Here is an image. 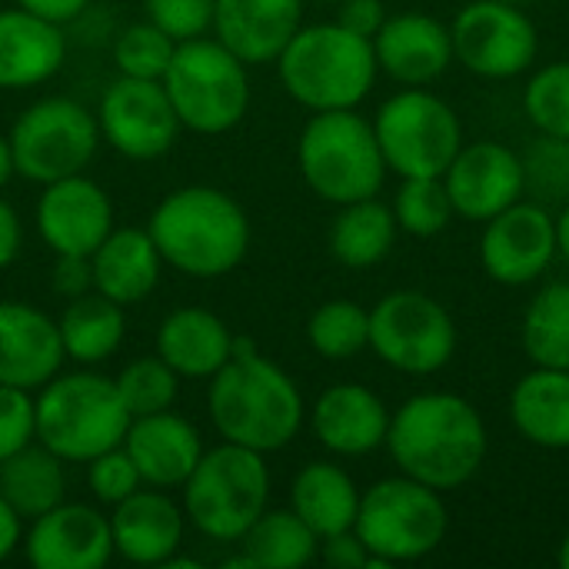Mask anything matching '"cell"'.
I'll use <instances>...</instances> for the list:
<instances>
[{"label": "cell", "mask_w": 569, "mask_h": 569, "mask_svg": "<svg viewBox=\"0 0 569 569\" xmlns=\"http://www.w3.org/2000/svg\"><path fill=\"white\" fill-rule=\"evenodd\" d=\"M123 450L130 453L143 487L180 490L207 447L200 430L187 417L173 410H160L130 420L123 433Z\"/></svg>", "instance_id": "603a6c76"}, {"label": "cell", "mask_w": 569, "mask_h": 569, "mask_svg": "<svg viewBox=\"0 0 569 569\" xmlns=\"http://www.w3.org/2000/svg\"><path fill=\"white\" fill-rule=\"evenodd\" d=\"M180 490L187 523L200 537L210 543H240L270 503V467L263 453L220 440L213 450H203Z\"/></svg>", "instance_id": "ba28073f"}, {"label": "cell", "mask_w": 569, "mask_h": 569, "mask_svg": "<svg viewBox=\"0 0 569 569\" xmlns=\"http://www.w3.org/2000/svg\"><path fill=\"white\" fill-rule=\"evenodd\" d=\"M7 137L17 177L37 187L83 173L103 143L97 113L70 97H43L30 103L20 110Z\"/></svg>", "instance_id": "8fae6325"}, {"label": "cell", "mask_w": 569, "mask_h": 569, "mask_svg": "<svg viewBox=\"0 0 569 569\" xmlns=\"http://www.w3.org/2000/svg\"><path fill=\"white\" fill-rule=\"evenodd\" d=\"M453 213L470 223H487L500 210L523 200V160L497 140L463 143L443 170Z\"/></svg>", "instance_id": "ac0fdd59"}, {"label": "cell", "mask_w": 569, "mask_h": 569, "mask_svg": "<svg viewBox=\"0 0 569 569\" xmlns=\"http://www.w3.org/2000/svg\"><path fill=\"white\" fill-rule=\"evenodd\" d=\"M143 10L177 43L207 37L213 27V0H143Z\"/></svg>", "instance_id": "b9f144b4"}, {"label": "cell", "mask_w": 569, "mask_h": 569, "mask_svg": "<svg viewBox=\"0 0 569 569\" xmlns=\"http://www.w3.org/2000/svg\"><path fill=\"white\" fill-rule=\"evenodd\" d=\"M387 17L390 13H387L383 0H340L337 3V23L367 40H373L380 33Z\"/></svg>", "instance_id": "bcb514c9"}, {"label": "cell", "mask_w": 569, "mask_h": 569, "mask_svg": "<svg viewBox=\"0 0 569 569\" xmlns=\"http://www.w3.org/2000/svg\"><path fill=\"white\" fill-rule=\"evenodd\" d=\"M100 140L127 160H157L180 137L177 110L160 80L117 77L97 107Z\"/></svg>", "instance_id": "5bb4252c"}, {"label": "cell", "mask_w": 569, "mask_h": 569, "mask_svg": "<svg viewBox=\"0 0 569 569\" xmlns=\"http://www.w3.org/2000/svg\"><path fill=\"white\" fill-rule=\"evenodd\" d=\"M237 333L223 317L203 307H177L157 327V357L180 380H210L233 357Z\"/></svg>", "instance_id": "484cf974"}, {"label": "cell", "mask_w": 569, "mask_h": 569, "mask_svg": "<svg viewBox=\"0 0 569 569\" xmlns=\"http://www.w3.org/2000/svg\"><path fill=\"white\" fill-rule=\"evenodd\" d=\"M373 133L387 170L403 177H443L463 147L457 110L427 87H403L373 117Z\"/></svg>", "instance_id": "30bf717a"}, {"label": "cell", "mask_w": 569, "mask_h": 569, "mask_svg": "<svg viewBox=\"0 0 569 569\" xmlns=\"http://www.w3.org/2000/svg\"><path fill=\"white\" fill-rule=\"evenodd\" d=\"M20 247H23V223H20V213L13 210L10 200L0 197V270H7V267L20 257Z\"/></svg>", "instance_id": "7dc6e473"}, {"label": "cell", "mask_w": 569, "mask_h": 569, "mask_svg": "<svg viewBox=\"0 0 569 569\" xmlns=\"http://www.w3.org/2000/svg\"><path fill=\"white\" fill-rule=\"evenodd\" d=\"M370 350L397 373L433 377L457 353V323L437 297L393 290L370 310Z\"/></svg>", "instance_id": "7c38bea8"}, {"label": "cell", "mask_w": 569, "mask_h": 569, "mask_svg": "<svg viewBox=\"0 0 569 569\" xmlns=\"http://www.w3.org/2000/svg\"><path fill=\"white\" fill-rule=\"evenodd\" d=\"M67 463L43 443H27L23 450L0 460V497L17 510L23 523L53 510L67 500Z\"/></svg>", "instance_id": "1f68e13d"}, {"label": "cell", "mask_w": 569, "mask_h": 569, "mask_svg": "<svg viewBox=\"0 0 569 569\" xmlns=\"http://www.w3.org/2000/svg\"><path fill=\"white\" fill-rule=\"evenodd\" d=\"M507 3H520V7H523V3H530V0H507Z\"/></svg>", "instance_id": "11a10c76"}, {"label": "cell", "mask_w": 569, "mask_h": 569, "mask_svg": "<svg viewBox=\"0 0 569 569\" xmlns=\"http://www.w3.org/2000/svg\"><path fill=\"white\" fill-rule=\"evenodd\" d=\"M523 113L537 133L569 140V60L537 67L523 87Z\"/></svg>", "instance_id": "f35d334b"}, {"label": "cell", "mask_w": 569, "mask_h": 569, "mask_svg": "<svg viewBox=\"0 0 569 569\" xmlns=\"http://www.w3.org/2000/svg\"><path fill=\"white\" fill-rule=\"evenodd\" d=\"M50 287L63 297H83L93 290V270H90V257H73V253H53V267H50Z\"/></svg>", "instance_id": "ee69618b"}, {"label": "cell", "mask_w": 569, "mask_h": 569, "mask_svg": "<svg viewBox=\"0 0 569 569\" xmlns=\"http://www.w3.org/2000/svg\"><path fill=\"white\" fill-rule=\"evenodd\" d=\"M240 557L227 567L253 569H297L317 560L320 537L287 507V510H263L253 527L240 537Z\"/></svg>", "instance_id": "d6a6232c"}, {"label": "cell", "mask_w": 569, "mask_h": 569, "mask_svg": "<svg viewBox=\"0 0 569 569\" xmlns=\"http://www.w3.org/2000/svg\"><path fill=\"white\" fill-rule=\"evenodd\" d=\"M87 487L100 507H117L120 500L137 493L143 487V480H140L130 453L120 443V447H110L87 463Z\"/></svg>", "instance_id": "60d3db41"}, {"label": "cell", "mask_w": 569, "mask_h": 569, "mask_svg": "<svg viewBox=\"0 0 569 569\" xmlns=\"http://www.w3.org/2000/svg\"><path fill=\"white\" fill-rule=\"evenodd\" d=\"M113 383H117V393H120L130 420L133 417H150V413H160V410H173L177 393H180L177 370L167 360H160L157 353L130 360L113 377Z\"/></svg>", "instance_id": "8d00e7d4"}, {"label": "cell", "mask_w": 569, "mask_h": 569, "mask_svg": "<svg viewBox=\"0 0 569 569\" xmlns=\"http://www.w3.org/2000/svg\"><path fill=\"white\" fill-rule=\"evenodd\" d=\"M520 343L533 367H557L569 370V283L557 280L537 290L530 300L523 323H520Z\"/></svg>", "instance_id": "836d02e7"}, {"label": "cell", "mask_w": 569, "mask_h": 569, "mask_svg": "<svg viewBox=\"0 0 569 569\" xmlns=\"http://www.w3.org/2000/svg\"><path fill=\"white\" fill-rule=\"evenodd\" d=\"M317 560H323L327 567L333 569H370V550L363 547L357 530H343V533H333V537L320 540Z\"/></svg>", "instance_id": "f6af8a7d"}, {"label": "cell", "mask_w": 569, "mask_h": 569, "mask_svg": "<svg viewBox=\"0 0 569 569\" xmlns=\"http://www.w3.org/2000/svg\"><path fill=\"white\" fill-rule=\"evenodd\" d=\"M177 40L167 37L157 23L140 20L117 33L113 40V67L120 77L137 80H163L170 60H173Z\"/></svg>", "instance_id": "ab89813d"}, {"label": "cell", "mask_w": 569, "mask_h": 569, "mask_svg": "<svg viewBox=\"0 0 569 569\" xmlns=\"http://www.w3.org/2000/svg\"><path fill=\"white\" fill-rule=\"evenodd\" d=\"M317 3H333V7H337V3H340V0H317Z\"/></svg>", "instance_id": "db71d44e"}, {"label": "cell", "mask_w": 569, "mask_h": 569, "mask_svg": "<svg viewBox=\"0 0 569 569\" xmlns=\"http://www.w3.org/2000/svg\"><path fill=\"white\" fill-rule=\"evenodd\" d=\"M557 563H560V569H569V530L563 533L560 547H557Z\"/></svg>", "instance_id": "f5cc1de1"}, {"label": "cell", "mask_w": 569, "mask_h": 569, "mask_svg": "<svg viewBox=\"0 0 569 569\" xmlns=\"http://www.w3.org/2000/svg\"><path fill=\"white\" fill-rule=\"evenodd\" d=\"M557 257L569 263V203H563L557 213Z\"/></svg>", "instance_id": "816d5d0a"}, {"label": "cell", "mask_w": 569, "mask_h": 569, "mask_svg": "<svg viewBox=\"0 0 569 569\" xmlns=\"http://www.w3.org/2000/svg\"><path fill=\"white\" fill-rule=\"evenodd\" d=\"M390 407L363 383H333L307 410L317 443L343 460L370 457L387 443Z\"/></svg>", "instance_id": "d6986e66"}, {"label": "cell", "mask_w": 569, "mask_h": 569, "mask_svg": "<svg viewBox=\"0 0 569 569\" xmlns=\"http://www.w3.org/2000/svg\"><path fill=\"white\" fill-rule=\"evenodd\" d=\"M307 340L317 357L343 363L370 350V310L357 300L337 297L320 303L307 320Z\"/></svg>", "instance_id": "e575fe53"}, {"label": "cell", "mask_w": 569, "mask_h": 569, "mask_svg": "<svg viewBox=\"0 0 569 569\" xmlns=\"http://www.w3.org/2000/svg\"><path fill=\"white\" fill-rule=\"evenodd\" d=\"M353 530L370 550V569H390L437 553L450 530V510L440 490L397 473L360 493Z\"/></svg>", "instance_id": "52a82bcc"}, {"label": "cell", "mask_w": 569, "mask_h": 569, "mask_svg": "<svg viewBox=\"0 0 569 569\" xmlns=\"http://www.w3.org/2000/svg\"><path fill=\"white\" fill-rule=\"evenodd\" d=\"M453 60L483 80H513L530 73L540 53V33L520 3L470 0L450 20Z\"/></svg>", "instance_id": "4fadbf2b"}, {"label": "cell", "mask_w": 569, "mask_h": 569, "mask_svg": "<svg viewBox=\"0 0 569 569\" xmlns=\"http://www.w3.org/2000/svg\"><path fill=\"white\" fill-rule=\"evenodd\" d=\"M187 533L183 503L170 497V490L140 487L117 507H110V537L113 557L137 567H163L173 553H180Z\"/></svg>", "instance_id": "44dd1931"}, {"label": "cell", "mask_w": 569, "mask_h": 569, "mask_svg": "<svg viewBox=\"0 0 569 569\" xmlns=\"http://www.w3.org/2000/svg\"><path fill=\"white\" fill-rule=\"evenodd\" d=\"M373 53L380 73L400 87H430L453 63L450 23L423 10L393 13L373 37Z\"/></svg>", "instance_id": "ffe728a7"}, {"label": "cell", "mask_w": 569, "mask_h": 569, "mask_svg": "<svg viewBox=\"0 0 569 569\" xmlns=\"http://www.w3.org/2000/svg\"><path fill=\"white\" fill-rule=\"evenodd\" d=\"M13 3L37 13V17H43V20H50V23H60V27L77 20L90 7V0H13Z\"/></svg>", "instance_id": "c3c4849f"}, {"label": "cell", "mask_w": 569, "mask_h": 569, "mask_svg": "<svg viewBox=\"0 0 569 569\" xmlns=\"http://www.w3.org/2000/svg\"><path fill=\"white\" fill-rule=\"evenodd\" d=\"M33 417L37 443L63 463H90L103 450L120 447L130 427L117 383L90 367L47 380L33 397Z\"/></svg>", "instance_id": "5b68a950"}, {"label": "cell", "mask_w": 569, "mask_h": 569, "mask_svg": "<svg viewBox=\"0 0 569 569\" xmlns=\"http://www.w3.org/2000/svg\"><path fill=\"white\" fill-rule=\"evenodd\" d=\"M147 233L153 237L163 267L193 280H220L233 273L250 250L247 210L227 190L210 183L170 190L153 207Z\"/></svg>", "instance_id": "3957f363"}, {"label": "cell", "mask_w": 569, "mask_h": 569, "mask_svg": "<svg viewBox=\"0 0 569 569\" xmlns=\"http://www.w3.org/2000/svg\"><path fill=\"white\" fill-rule=\"evenodd\" d=\"M37 440L33 393L0 383V460Z\"/></svg>", "instance_id": "7bdbcfd3"}, {"label": "cell", "mask_w": 569, "mask_h": 569, "mask_svg": "<svg viewBox=\"0 0 569 569\" xmlns=\"http://www.w3.org/2000/svg\"><path fill=\"white\" fill-rule=\"evenodd\" d=\"M207 413L220 440L263 457L290 447L307 423L297 380L263 357L250 337H237L233 357L210 377Z\"/></svg>", "instance_id": "7a4b0ae2"}, {"label": "cell", "mask_w": 569, "mask_h": 569, "mask_svg": "<svg viewBox=\"0 0 569 569\" xmlns=\"http://www.w3.org/2000/svg\"><path fill=\"white\" fill-rule=\"evenodd\" d=\"M250 67L230 53L217 37H193L177 43L163 73V90L183 130L220 137L240 127L250 110Z\"/></svg>", "instance_id": "9c48e42d"}, {"label": "cell", "mask_w": 569, "mask_h": 569, "mask_svg": "<svg viewBox=\"0 0 569 569\" xmlns=\"http://www.w3.org/2000/svg\"><path fill=\"white\" fill-rule=\"evenodd\" d=\"M123 310L127 307L107 300L97 290L67 300L63 313L57 317L63 357L73 360L77 367L107 363L120 350V343L127 337V317H123Z\"/></svg>", "instance_id": "f546056e"}, {"label": "cell", "mask_w": 569, "mask_h": 569, "mask_svg": "<svg viewBox=\"0 0 569 569\" xmlns=\"http://www.w3.org/2000/svg\"><path fill=\"white\" fill-rule=\"evenodd\" d=\"M23 557L33 569H100L113 560L110 517L90 503H57L23 527Z\"/></svg>", "instance_id": "e0dca14e"}, {"label": "cell", "mask_w": 569, "mask_h": 569, "mask_svg": "<svg viewBox=\"0 0 569 569\" xmlns=\"http://www.w3.org/2000/svg\"><path fill=\"white\" fill-rule=\"evenodd\" d=\"M67 357L50 313L23 300H0V383L37 393Z\"/></svg>", "instance_id": "7402d4cb"}, {"label": "cell", "mask_w": 569, "mask_h": 569, "mask_svg": "<svg viewBox=\"0 0 569 569\" xmlns=\"http://www.w3.org/2000/svg\"><path fill=\"white\" fill-rule=\"evenodd\" d=\"M557 260V217L537 200H517L483 223L480 267L500 287H530Z\"/></svg>", "instance_id": "9a60e30c"}, {"label": "cell", "mask_w": 569, "mask_h": 569, "mask_svg": "<svg viewBox=\"0 0 569 569\" xmlns=\"http://www.w3.org/2000/svg\"><path fill=\"white\" fill-rule=\"evenodd\" d=\"M33 223L50 253L90 257L117 227L110 193L87 173L40 187Z\"/></svg>", "instance_id": "2e32d148"}, {"label": "cell", "mask_w": 569, "mask_h": 569, "mask_svg": "<svg viewBox=\"0 0 569 569\" xmlns=\"http://www.w3.org/2000/svg\"><path fill=\"white\" fill-rule=\"evenodd\" d=\"M297 167L303 183L333 207L380 197L387 160L380 153L373 120L357 110L313 113L297 140Z\"/></svg>", "instance_id": "8992f818"}, {"label": "cell", "mask_w": 569, "mask_h": 569, "mask_svg": "<svg viewBox=\"0 0 569 569\" xmlns=\"http://www.w3.org/2000/svg\"><path fill=\"white\" fill-rule=\"evenodd\" d=\"M387 453L407 473L440 493L467 487L487 463L490 437L480 410L450 390H423L390 413Z\"/></svg>", "instance_id": "6da1fadb"}, {"label": "cell", "mask_w": 569, "mask_h": 569, "mask_svg": "<svg viewBox=\"0 0 569 569\" xmlns=\"http://www.w3.org/2000/svg\"><path fill=\"white\" fill-rule=\"evenodd\" d=\"M23 520L17 517V510L0 497V563L3 560H10L17 550H20V543H23Z\"/></svg>", "instance_id": "681fc988"}, {"label": "cell", "mask_w": 569, "mask_h": 569, "mask_svg": "<svg viewBox=\"0 0 569 569\" xmlns=\"http://www.w3.org/2000/svg\"><path fill=\"white\" fill-rule=\"evenodd\" d=\"M513 430L540 450H569V370L533 367L510 390Z\"/></svg>", "instance_id": "83f0119b"}, {"label": "cell", "mask_w": 569, "mask_h": 569, "mask_svg": "<svg viewBox=\"0 0 569 569\" xmlns=\"http://www.w3.org/2000/svg\"><path fill=\"white\" fill-rule=\"evenodd\" d=\"M303 27V0H213L210 33L247 67L273 63Z\"/></svg>", "instance_id": "cb8c5ba5"}, {"label": "cell", "mask_w": 569, "mask_h": 569, "mask_svg": "<svg viewBox=\"0 0 569 569\" xmlns=\"http://www.w3.org/2000/svg\"><path fill=\"white\" fill-rule=\"evenodd\" d=\"M360 487L333 460H313L297 470L290 483V510L323 540L353 530L360 510Z\"/></svg>", "instance_id": "f1b7e54d"}, {"label": "cell", "mask_w": 569, "mask_h": 569, "mask_svg": "<svg viewBox=\"0 0 569 569\" xmlns=\"http://www.w3.org/2000/svg\"><path fill=\"white\" fill-rule=\"evenodd\" d=\"M390 207H393L400 233L417 237V240L440 237L457 217L450 193L443 187V177H403Z\"/></svg>", "instance_id": "d590c367"}, {"label": "cell", "mask_w": 569, "mask_h": 569, "mask_svg": "<svg viewBox=\"0 0 569 569\" xmlns=\"http://www.w3.org/2000/svg\"><path fill=\"white\" fill-rule=\"evenodd\" d=\"M523 160V197L537 200L543 207H563L569 203V140L567 137H550L537 133L527 150L520 153Z\"/></svg>", "instance_id": "74e56055"}, {"label": "cell", "mask_w": 569, "mask_h": 569, "mask_svg": "<svg viewBox=\"0 0 569 569\" xmlns=\"http://www.w3.org/2000/svg\"><path fill=\"white\" fill-rule=\"evenodd\" d=\"M17 177V167H13V150H10V137L0 133V190Z\"/></svg>", "instance_id": "f907efd6"}, {"label": "cell", "mask_w": 569, "mask_h": 569, "mask_svg": "<svg viewBox=\"0 0 569 569\" xmlns=\"http://www.w3.org/2000/svg\"><path fill=\"white\" fill-rule=\"evenodd\" d=\"M273 63L287 97L310 113L357 110L380 77L373 40L337 20L303 23Z\"/></svg>", "instance_id": "277c9868"}, {"label": "cell", "mask_w": 569, "mask_h": 569, "mask_svg": "<svg viewBox=\"0 0 569 569\" xmlns=\"http://www.w3.org/2000/svg\"><path fill=\"white\" fill-rule=\"evenodd\" d=\"M67 60V37L23 7L0 10V90H30L60 73Z\"/></svg>", "instance_id": "d4e9b609"}, {"label": "cell", "mask_w": 569, "mask_h": 569, "mask_svg": "<svg viewBox=\"0 0 569 569\" xmlns=\"http://www.w3.org/2000/svg\"><path fill=\"white\" fill-rule=\"evenodd\" d=\"M397 217L393 207L380 197L353 200L337 207L330 223V253L347 270H370L383 263L397 243Z\"/></svg>", "instance_id": "4dcf8cb0"}, {"label": "cell", "mask_w": 569, "mask_h": 569, "mask_svg": "<svg viewBox=\"0 0 569 569\" xmlns=\"http://www.w3.org/2000/svg\"><path fill=\"white\" fill-rule=\"evenodd\" d=\"M90 270L97 293L120 307H137L157 290L163 260L147 227H113L90 253Z\"/></svg>", "instance_id": "4316f807"}]
</instances>
